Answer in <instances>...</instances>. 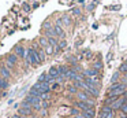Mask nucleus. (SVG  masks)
<instances>
[{
  "label": "nucleus",
  "mask_w": 127,
  "mask_h": 118,
  "mask_svg": "<svg viewBox=\"0 0 127 118\" xmlns=\"http://www.w3.org/2000/svg\"><path fill=\"white\" fill-rule=\"evenodd\" d=\"M32 113H33V109H28V107H21L19 110V114L25 117H32Z\"/></svg>",
  "instance_id": "nucleus-7"
},
{
  "label": "nucleus",
  "mask_w": 127,
  "mask_h": 118,
  "mask_svg": "<svg viewBox=\"0 0 127 118\" xmlns=\"http://www.w3.org/2000/svg\"><path fill=\"white\" fill-rule=\"evenodd\" d=\"M53 30H55V33H56V36H60V37H63L64 36V32H63V29H62L59 25H56L55 27H53Z\"/></svg>",
  "instance_id": "nucleus-15"
},
{
  "label": "nucleus",
  "mask_w": 127,
  "mask_h": 118,
  "mask_svg": "<svg viewBox=\"0 0 127 118\" xmlns=\"http://www.w3.org/2000/svg\"><path fill=\"white\" fill-rule=\"evenodd\" d=\"M40 44H41V45L44 47V48H45V47H48V45H49V43H48V38L41 37V38H40Z\"/></svg>",
  "instance_id": "nucleus-19"
},
{
  "label": "nucleus",
  "mask_w": 127,
  "mask_h": 118,
  "mask_svg": "<svg viewBox=\"0 0 127 118\" xmlns=\"http://www.w3.org/2000/svg\"><path fill=\"white\" fill-rule=\"evenodd\" d=\"M68 91H70V92H72V93H74V92H77V89H75L74 87H68Z\"/></svg>",
  "instance_id": "nucleus-29"
},
{
  "label": "nucleus",
  "mask_w": 127,
  "mask_h": 118,
  "mask_svg": "<svg viewBox=\"0 0 127 118\" xmlns=\"http://www.w3.org/2000/svg\"><path fill=\"white\" fill-rule=\"evenodd\" d=\"M112 117H113V110L109 106H105L101 109V113H100L98 118H112Z\"/></svg>",
  "instance_id": "nucleus-4"
},
{
  "label": "nucleus",
  "mask_w": 127,
  "mask_h": 118,
  "mask_svg": "<svg viewBox=\"0 0 127 118\" xmlns=\"http://www.w3.org/2000/svg\"><path fill=\"white\" fill-rule=\"evenodd\" d=\"M0 74L3 76V78H8V77L11 76V71L8 70L7 66H3V67H0Z\"/></svg>",
  "instance_id": "nucleus-8"
},
{
  "label": "nucleus",
  "mask_w": 127,
  "mask_h": 118,
  "mask_svg": "<svg viewBox=\"0 0 127 118\" xmlns=\"http://www.w3.org/2000/svg\"><path fill=\"white\" fill-rule=\"evenodd\" d=\"M126 92V85L120 84V82H116L112 87L109 88V93H108V98H118V96L123 95Z\"/></svg>",
  "instance_id": "nucleus-1"
},
{
  "label": "nucleus",
  "mask_w": 127,
  "mask_h": 118,
  "mask_svg": "<svg viewBox=\"0 0 127 118\" xmlns=\"http://www.w3.org/2000/svg\"><path fill=\"white\" fill-rule=\"evenodd\" d=\"M48 76L49 77H52V78H56V77H59V69L58 67H51L49 69V71H48Z\"/></svg>",
  "instance_id": "nucleus-9"
},
{
  "label": "nucleus",
  "mask_w": 127,
  "mask_h": 118,
  "mask_svg": "<svg viewBox=\"0 0 127 118\" xmlns=\"http://www.w3.org/2000/svg\"><path fill=\"white\" fill-rule=\"evenodd\" d=\"M124 77H126V80H127V74H126V76H124Z\"/></svg>",
  "instance_id": "nucleus-32"
},
{
  "label": "nucleus",
  "mask_w": 127,
  "mask_h": 118,
  "mask_svg": "<svg viewBox=\"0 0 127 118\" xmlns=\"http://www.w3.org/2000/svg\"><path fill=\"white\" fill-rule=\"evenodd\" d=\"M23 10H25V11H30V5L25 3V4H23Z\"/></svg>",
  "instance_id": "nucleus-26"
},
{
  "label": "nucleus",
  "mask_w": 127,
  "mask_h": 118,
  "mask_svg": "<svg viewBox=\"0 0 127 118\" xmlns=\"http://www.w3.org/2000/svg\"><path fill=\"white\" fill-rule=\"evenodd\" d=\"M15 54H17V56L26 58V51H25V48H23V47H21V45L15 47Z\"/></svg>",
  "instance_id": "nucleus-6"
},
{
  "label": "nucleus",
  "mask_w": 127,
  "mask_h": 118,
  "mask_svg": "<svg viewBox=\"0 0 127 118\" xmlns=\"http://www.w3.org/2000/svg\"><path fill=\"white\" fill-rule=\"evenodd\" d=\"M29 95H30V96H34V98H40V99H41V92H38V91L34 89V88H32V89H30Z\"/></svg>",
  "instance_id": "nucleus-16"
},
{
  "label": "nucleus",
  "mask_w": 127,
  "mask_h": 118,
  "mask_svg": "<svg viewBox=\"0 0 127 118\" xmlns=\"http://www.w3.org/2000/svg\"><path fill=\"white\" fill-rule=\"evenodd\" d=\"M7 62H8L7 67H11V66H14L15 63H17V55H8V56H7Z\"/></svg>",
  "instance_id": "nucleus-11"
},
{
  "label": "nucleus",
  "mask_w": 127,
  "mask_h": 118,
  "mask_svg": "<svg viewBox=\"0 0 127 118\" xmlns=\"http://www.w3.org/2000/svg\"><path fill=\"white\" fill-rule=\"evenodd\" d=\"M58 87H59V84H53L52 87H51V89H58Z\"/></svg>",
  "instance_id": "nucleus-30"
},
{
  "label": "nucleus",
  "mask_w": 127,
  "mask_h": 118,
  "mask_svg": "<svg viewBox=\"0 0 127 118\" xmlns=\"http://www.w3.org/2000/svg\"><path fill=\"white\" fill-rule=\"evenodd\" d=\"M33 88H34V89H37L38 92H41V93H48V92H49V89H51V87H49L48 82H37Z\"/></svg>",
  "instance_id": "nucleus-3"
},
{
  "label": "nucleus",
  "mask_w": 127,
  "mask_h": 118,
  "mask_svg": "<svg viewBox=\"0 0 127 118\" xmlns=\"http://www.w3.org/2000/svg\"><path fill=\"white\" fill-rule=\"evenodd\" d=\"M120 71H122V73H124V74H127V62L122 63V66H120Z\"/></svg>",
  "instance_id": "nucleus-20"
},
{
  "label": "nucleus",
  "mask_w": 127,
  "mask_h": 118,
  "mask_svg": "<svg viewBox=\"0 0 127 118\" xmlns=\"http://www.w3.org/2000/svg\"><path fill=\"white\" fill-rule=\"evenodd\" d=\"M45 52H47L48 55L53 54V47H52V45H48V47H45Z\"/></svg>",
  "instance_id": "nucleus-21"
},
{
  "label": "nucleus",
  "mask_w": 127,
  "mask_h": 118,
  "mask_svg": "<svg viewBox=\"0 0 127 118\" xmlns=\"http://www.w3.org/2000/svg\"><path fill=\"white\" fill-rule=\"evenodd\" d=\"M30 118H37V117H30Z\"/></svg>",
  "instance_id": "nucleus-33"
},
{
  "label": "nucleus",
  "mask_w": 127,
  "mask_h": 118,
  "mask_svg": "<svg viewBox=\"0 0 127 118\" xmlns=\"http://www.w3.org/2000/svg\"><path fill=\"white\" fill-rule=\"evenodd\" d=\"M82 58L90 59V58H92V52H90V51H85V52H83V56H82Z\"/></svg>",
  "instance_id": "nucleus-22"
},
{
  "label": "nucleus",
  "mask_w": 127,
  "mask_h": 118,
  "mask_svg": "<svg viewBox=\"0 0 127 118\" xmlns=\"http://www.w3.org/2000/svg\"><path fill=\"white\" fill-rule=\"evenodd\" d=\"M82 114H83V117H85V118H93L96 113H94L93 107H90V109H88L86 111H82Z\"/></svg>",
  "instance_id": "nucleus-12"
},
{
  "label": "nucleus",
  "mask_w": 127,
  "mask_h": 118,
  "mask_svg": "<svg viewBox=\"0 0 127 118\" xmlns=\"http://www.w3.org/2000/svg\"><path fill=\"white\" fill-rule=\"evenodd\" d=\"M36 51H37V54H38L40 62H44V60H45V54H44V51H41V49H36Z\"/></svg>",
  "instance_id": "nucleus-17"
},
{
  "label": "nucleus",
  "mask_w": 127,
  "mask_h": 118,
  "mask_svg": "<svg viewBox=\"0 0 127 118\" xmlns=\"http://www.w3.org/2000/svg\"><path fill=\"white\" fill-rule=\"evenodd\" d=\"M71 114H74V115H78V114H79V111H78L77 109H72V110H71Z\"/></svg>",
  "instance_id": "nucleus-27"
},
{
  "label": "nucleus",
  "mask_w": 127,
  "mask_h": 118,
  "mask_svg": "<svg viewBox=\"0 0 127 118\" xmlns=\"http://www.w3.org/2000/svg\"><path fill=\"white\" fill-rule=\"evenodd\" d=\"M118 76H119L118 73H116V74H113V77H112V82H115L116 80H118Z\"/></svg>",
  "instance_id": "nucleus-28"
},
{
  "label": "nucleus",
  "mask_w": 127,
  "mask_h": 118,
  "mask_svg": "<svg viewBox=\"0 0 127 118\" xmlns=\"http://www.w3.org/2000/svg\"><path fill=\"white\" fill-rule=\"evenodd\" d=\"M26 59H28V62L32 63V65H38L40 63L38 54H37V51L34 48H29L28 51H26Z\"/></svg>",
  "instance_id": "nucleus-2"
},
{
  "label": "nucleus",
  "mask_w": 127,
  "mask_h": 118,
  "mask_svg": "<svg viewBox=\"0 0 127 118\" xmlns=\"http://www.w3.org/2000/svg\"><path fill=\"white\" fill-rule=\"evenodd\" d=\"M7 87H8V82H7V80L0 77V88H7Z\"/></svg>",
  "instance_id": "nucleus-18"
},
{
  "label": "nucleus",
  "mask_w": 127,
  "mask_h": 118,
  "mask_svg": "<svg viewBox=\"0 0 127 118\" xmlns=\"http://www.w3.org/2000/svg\"><path fill=\"white\" fill-rule=\"evenodd\" d=\"M72 12H74L75 15H78V14H79V10H78V8H75V10H72Z\"/></svg>",
  "instance_id": "nucleus-31"
},
{
  "label": "nucleus",
  "mask_w": 127,
  "mask_h": 118,
  "mask_svg": "<svg viewBox=\"0 0 127 118\" xmlns=\"http://www.w3.org/2000/svg\"><path fill=\"white\" fill-rule=\"evenodd\" d=\"M77 107H78V109H81L82 111H86L88 109H90V106H89L86 102H81V100L77 102Z\"/></svg>",
  "instance_id": "nucleus-13"
},
{
  "label": "nucleus",
  "mask_w": 127,
  "mask_h": 118,
  "mask_svg": "<svg viewBox=\"0 0 127 118\" xmlns=\"http://www.w3.org/2000/svg\"><path fill=\"white\" fill-rule=\"evenodd\" d=\"M101 67H102L101 62H96V63H94V69H96V70H98V69H101Z\"/></svg>",
  "instance_id": "nucleus-24"
},
{
  "label": "nucleus",
  "mask_w": 127,
  "mask_h": 118,
  "mask_svg": "<svg viewBox=\"0 0 127 118\" xmlns=\"http://www.w3.org/2000/svg\"><path fill=\"white\" fill-rule=\"evenodd\" d=\"M77 96H78V99H81V102H88L89 100V96L86 95L85 92H78Z\"/></svg>",
  "instance_id": "nucleus-14"
},
{
  "label": "nucleus",
  "mask_w": 127,
  "mask_h": 118,
  "mask_svg": "<svg viewBox=\"0 0 127 118\" xmlns=\"http://www.w3.org/2000/svg\"><path fill=\"white\" fill-rule=\"evenodd\" d=\"M124 103H126V99L122 96V98H119V99H115V102H113V103L111 104L109 107H111L112 110H120L122 106H123Z\"/></svg>",
  "instance_id": "nucleus-5"
},
{
  "label": "nucleus",
  "mask_w": 127,
  "mask_h": 118,
  "mask_svg": "<svg viewBox=\"0 0 127 118\" xmlns=\"http://www.w3.org/2000/svg\"><path fill=\"white\" fill-rule=\"evenodd\" d=\"M122 113H123V114H127V103H124L123 106H122Z\"/></svg>",
  "instance_id": "nucleus-23"
},
{
  "label": "nucleus",
  "mask_w": 127,
  "mask_h": 118,
  "mask_svg": "<svg viewBox=\"0 0 127 118\" xmlns=\"http://www.w3.org/2000/svg\"><path fill=\"white\" fill-rule=\"evenodd\" d=\"M67 45V43H66V41H60V43H59V48H64V47H66Z\"/></svg>",
  "instance_id": "nucleus-25"
},
{
  "label": "nucleus",
  "mask_w": 127,
  "mask_h": 118,
  "mask_svg": "<svg viewBox=\"0 0 127 118\" xmlns=\"http://www.w3.org/2000/svg\"><path fill=\"white\" fill-rule=\"evenodd\" d=\"M97 74H98V71H97L96 69H88V70H85L83 76L85 77H96Z\"/></svg>",
  "instance_id": "nucleus-10"
}]
</instances>
